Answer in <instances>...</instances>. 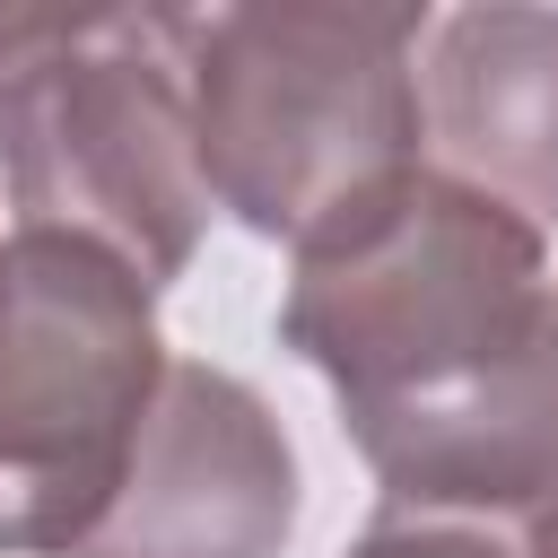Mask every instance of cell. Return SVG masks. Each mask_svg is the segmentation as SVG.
<instances>
[{
	"label": "cell",
	"instance_id": "ba28073f",
	"mask_svg": "<svg viewBox=\"0 0 558 558\" xmlns=\"http://www.w3.org/2000/svg\"><path fill=\"white\" fill-rule=\"evenodd\" d=\"M340 558H558V506H418V497H384Z\"/></svg>",
	"mask_w": 558,
	"mask_h": 558
},
{
	"label": "cell",
	"instance_id": "52a82bcc",
	"mask_svg": "<svg viewBox=\"0 0 558 558\" xmlns=\"http://www.w3.org/2000/svg\"><path fill=\"white\" fill-rule=\"evenodd\" d=\"M384 497L418 506H558V279L532 331L453 401L349 436Z\"/></svg>",
	"mask_w": 558,
	"mask_h": 558
},
{
	"label": "cell",
	"instance_id": "7a4b0ae2",
	"mask_svg": "<svg viewBox=\"0 0 558 558\" xmlns=\"http://www.w3.org/2000/svg\"><path fill=\"white\" fill-rule=\"evenodd\" d=\"M192 9H0V183L17 227L87 235L174 288L209 227Z\"/></svg>",
	"mask_w": 558,
	"mask_h": 558
},
{
	"label": "cell",
	"instance_id": "277c9868",
	"mask_svg": "<svg viewBox=\"0 0 558 558\" xmlns=\"http://www.w3.org/2000/svg\"><path fill=\"white\" fill-rule=\"evenodd\" d=\"M157 288L87 235H0V558H70L166 384Z\"/></svg>",
	"mask_w": 558,
	"mask_h": 558
},
{
	"label": "cell",
	"instance_id": "3957f363",
	"mask_svg": "<svg viewBox=\"0 0 558 558\" xmlns=\"http://www.w3.org/2000/svg\"><path fill=\"white\" fill-rule=\"evenodd\" d=\"M436 9L410 0H244L192 44V122L209 209L270 244L323 235L340 209L427 166L418 52Z\"/></svg>",
	"mask_w": 558,
	"mask_h": 558
},
{
	"label": "cell",
	"instance_id": "5b68a950",
	"mask_svg": "<svg viewBox=\"0 0 558 558\" xmlns=\"http://www.w3.org/2000/svg\"><path fill=\"white\" fill-rule=\"evenodd\" d=\"M296 532V445L270 401L201 357H174L122 497L70 558H279Z\"/></svg>",
	"mask_w": 558,
	"mask_h": 558
},
{
	"label": "cell",
	"instance_id": "8992f818",
	"mask_svg": "<svg viewBox=\"0 0 558 558\" xmlns=\"http://www.w3.org/2000/svg\"><path fill=\"white\" fill-rule=\"evenodd\" d=\"M427 148L453 183L558 227V9H445L418 52Z\"/></svg>",
	"mask_w": 558,
	"mask_h": 558
},
{
	"label": "cell",
	"instance_id": "6da1fadb",
	"mask_svg": "<svg viewBox=\"0 0 558 558\" xmlns=\"http://www.w3.org/2000/svg\"><path fill=\"white\" fill-rule=\"evenodd\" d=\"M541 296L549 235L445 166H410L296 244L279 340L331 384L340 427L366 436L480 384L532 331Z\"/></svg>",
	"mask_w": 558,
	"mask_h": 558
}]
</instances>
